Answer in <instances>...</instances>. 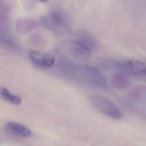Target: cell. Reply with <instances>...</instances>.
<instances>
[{"mask_svg": "<svg viewBox=\"0 0 146 146\" xmlns=\"http://www.w3.org/2000/svg\"><path fill=\"white\" fill-rule=\"evenodd\" d=\"M61 70L66 76L75 81L82 82L89 86L102 90L108 88L106 78L94 67L88 65L75 64L72 63H63Z\"/></svg>", "mask_w": 146, "mask_h": 146, "instance_id": "cell-1", "label": "cell"}, {"mask_svg": "<svg viewBox=\"0 0 146 146\" xmlns=\"http://www.w3.org/2000/svg\"><path fill=\"white\" fill-rule=\"evenodd\" d=\"M59 49L69 58L79 61H85L91 58V48L78 40H68L59 45Z\"/></svg>", "mask_w": 146, "mask_h": 146, "instance_id": "cell-2", "label": "cell"}, {"mask_svg": "<svg viewBox=\"0 0 146 146\" xmlns=\"http://www.w3.org/2000/svg\"><path fill=\"white\" fill-rule=\"evenodd\" d=\"M41 22L47 29L58 35H66L70 31L69 20L60 11H52L42 18Z\"/></svg>", "mask_w": 146, "mask_h": 146, "instance_id": "cell-3", "label": "cell"}, {"mask_svg": "<svg viewBox=\"0 0 146 146\" xmlns=\"http://www.w3.org/2000/svg\"><path fill=\"white\" fill-rule=\"evenodd\" d=\"M90 101L94 107L103 115L115 119H120L123 117L122 111L112 101L106 97L94 95Z\"/></svg>", "mask_w": 146, "mask_h": 146, "instance_id": "cell-4", "label": "cell"}, {"mask_svg": "<svg viewBox=\"0 0 146 146\" xmlns=\"http://www.w3.org/2000/svg\"><path fill=\"white\" fill-rule=\"evenodd\" d=\"M113 67L125 74L137 77L146 75V66L137 60H120L113 61Z\"/></svg>", "mask_w": 146, "mask_h": 146, "instance_id": "cell-5", "label": "cell"}, {"mask_svg": "<svg viewBox=\"0 0 146 146\" xmlns=\"http://www.w3.org/2000/svg\"><path fill=\"white\" fill-rule=\"evenodd\" d=\"M29 58L33 66L41 70H46L54 64V57L48 53L31 50L29 53Z\"/></svg>", "mask_w": 146, "mask_h": 146, "instance_id": "cell-6", "label": "cell"}, {"mask_svg": "<svg viewBox=\"0 0 146 146\" xmlns=\"http://www.w3.org/2000/svg\"><path fill=\"white\" fill-rule=\"evenodd\" d=\"M6 129L9 133L23 138H28L32 135L30 130L23 125L15 122H8L6 125Z\"/></svg>", "mask_w": 146, "mask_h": 146, "instance_id": "cell-7", "label": "cell"}, {"mask_svg": "<svg viewBox=\"0 0 146 146\" xmlns=\"http://www.w3.org/2000/svg\"><path fill=\"white\" fill-rule=\"evenodd\" d=\"M1 97L7 102L14 105H20L22 103V98L20 96L11 93L6 88H1L0 89Z\"/></svg>", "mask_w": 146, "mask_h": 146, "instance_id": "cell-8", "label": "cell"}, {"mask_svg": "<svg viewBox=\"0 0 146 146\" xmlns=\"http://www.w3.org/2000/svg\"><path fill=\"white\" fill-rule=\"evenodd\" d=\"M79 39L78 40L84 43L85 45L91 48L92 46H94L95 44V41L93 37L90 35L89 34L85 32H81L78 34Z\"/></svg>", "mask_w": 146, "mask_h": 146, "instance_id": "cell-9", "label": "cell"}]
</instances>
